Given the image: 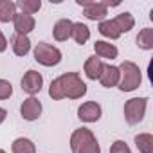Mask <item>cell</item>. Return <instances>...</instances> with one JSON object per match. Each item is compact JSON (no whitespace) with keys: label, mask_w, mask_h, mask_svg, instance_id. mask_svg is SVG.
<instances>
[{"label":"cell","mask_w":153,"mask_h":153,"mask_svg":"<svg viewBox=\"0 0 153 153\" xmlns=\"http://www.w3.org/2000/svg\"><path fill=\"white\" fill-rule=\"evenodd\" d=\"M87 94V85L85 81H81L78 72H65L61 76H58L56 79L51 81L49 87V96L54 101L59 99H81Z\"/></svg>","instance_id":"obj_1"},{"label":"cell","mask_w":153,"mask_h":153,"mask_svg":"<svg viewBox=\"0 0 153 153\" xmlns=\"http://www.w3.org/2000/svg\"><path fill=\"white\" fill-rule=\"evenodd\" d=\"M117 68H119V85L117 87H119L121 92H133L135 88L140 87V83H142V72H140V68H139L137 63L126 59Z\"/></svg>","instance_id":"obj_2"},{"label":"cell","mask_w":153,"mask_h":153,"mask_svg":"<svg viewBox=\"0 0 153 153\" xmlns=\"http://www.w3.org/2000/svg\"><path fill=\"white\" fill-rule=\"evenodd\" d=\"M34 59L43 67H56L61 61V51L51 43L40 42L34 47Z\"/></svg>","instance_id":"obj_3"},{"label":"cell","mask_w":153,"mask_h":153,"mask_svg":"<svg viewBox=\"0 0 153 153\" xmlns=\"http://www.w3.org/2000/svg\"><path fill=\"white\" fill-rule=\"evenodd\" d=\"M148 108V97H131L124 103V119L128 124H139Z\"/></svg>","instance_id":"obj_4"},{"label":"cell","mask_w":153,"mask_h":153,"mask_svg":"<svg viewBox=\"0 0 153 153\" xmlns=\"http://www.w3.org/2000/svg\"><path fill=\"white\" fill-rule=\"evenodd\" d=\"M78 6H83V15L88 20L94 22H103L106 20L108 15V6L103 0H76Z\"/></svg>","instance_id":"obj_5"},{"label":"cell","mask_w":153,"mask_h":153,"mask_svg":"<svg viewBox=\"0 0 153 153\" xmlns=\"http://www.w3.org/2000/svg\"><path fill=\"white\" fill-rule=\"evenodd\" d=\"M43 87V76L38 70H27L22 78V90L27 92L31 97H34Z\"/></svg>","instance_id":"obj_6"},{"label":"cell","mask_w":153,"mask_h":153,"mask_svg":"<svg viewBox=\"0 0 153 153\" xmlns=\"http://www.w3.org/2000/svg\"><path fill=\"white\" fill-rule=\"evenodd\" d=\"M101 115H103V108L96 101H87V103H83L78 108V117L83 123H88V124L90 123H97L101 119Z\"/></svg>","instance_id":"obj_7"},{"label":"cell","mask_w":153,"mask_h":153,"mask_svg":"<svg viewBox=\"0 0 153 153\" xmlns=\"http://www.w3.org/2000/svg\"><path fill=\"white\" fill-rule=\"evenodd\" d=\"M42 110H43V106H42L40 99H36V97H27V99H24V103H22V106H20V115H22L25 121H36V119L42 115Z\"/></svg>","instance_id":"obj_8"},{"label":"cell","mask_w":153,"mask_h":153,"mask_svg":"<svg viewBox=\"0 0 153 153\" xmlns=\"http://www.w3.org/2000/svg\"><path fill=\"white\" fill-rule=\"evenodd\" d=\"M13 25H15V33H18V34H29V33H33L34 31V27H36V20H34V16L33 15H27V13H16L15 15V18H13Z\"/></svg>","instance_id":"obj_9"},{"label":"cell","mask_w":153,"mask_h":153,"mask_svg":"<svg viewBox=\"0 0 153 153\" xmlns=\"http://www.w3.org/2000/svg\"><path fill=\"white\" fill-rule=\"evenodd\" d=\"M92 139H96V135L88 128H78V130H74L72 135H70V151L72 153H78L79 148L83 144H87L88 140H92Z\"/></svg>","instance_id":"obj_10"},{"label":"cell","mask_w":153,"mask_h":153,"mask_svg":"<svg viewBox=\"0 0 153 153\" xmlns=\"http://www.w3.org/2000/svg\"><path fill=\"white\" fill-rule=\"evenodd\" d=\"M94 56H97L99 59H115L117 56H119V51H117V47L114 45V43H110V42H105V40H97L96 43H94Z\"/></svg>","instance_id":"obj_11"},{"label":"cell","mask_w":153,"mask_h":153,"mask_svg":"<svg viewBox=\"0 0 153 153\" xmlns=\"http://www.w3.org/2000/svg\"><path fill=\"white\" fill-rule=\"evenodd\" d=\"M72 25H74V22L68 20V18L58 20V22L54 24V27H52V36H54V40H56V42H67V40L70 38V34H72Z\"/></svg>","instance_id":"obj_12"},{"label":"cell","mask_w":153,"mask_h":153,"mask_svg":"<svg viewBox=\"0 0 153 153\" xmlns=\"http://www.w3.org/2000/svg\"><path fill=\"white\" fill-rule=\"evenodd\" d=\"M99 83L105 87V88H112V87H117L119 85V68L115 65H105L103 67V72L99 76Z\"/></svg>","instance_id":"obj_13"},{"label":"cell","mask_w":153,"mask_h":153,"mask_svg":"<svg viewBox=\"0 0 153 153\" xmlns=\"http://www.w3.org/2000/svg\"><path fill=\"white\" fill-rule=\"evenodd\" d=\"M103 67H105L103 59H99L97 56H90V58L85 61L83 70H85V76H87L88 79L96 81V79H99V76H101V72H103Z\"/></svg>","instance_id":"obj_14"},{"label":"cell","mask_w":153,"mask_h":153,"mask_svg":"<svg viewBox=\"0 0 153 153\" xmlns=\"http://www.w3.org/2000/svg\"><path fill=\"white\" fill-rule=\"evenodd\" d=\"M11 47H13V52H15L16 56H27L29 51H31V40H29V36H25V34L15 33V34L11 36Z\"/></svg>","instance_id":"obj_15"},{"label":"cell","mask_w":153,"mask_h":153,"mask_svg":"<svg viewBox=\"0 0 153 153\" xmlns=\"http://www.w3.org/2000/svg\"><path fill=\"white\" fill-rule=\"evenodd\" d=\"M16 2L13 0H0V24H9L13 22L16 15Z\"/></svg>","instance_id":"obj_16"},{"label":"cell","mask_w":153,"mask_h":153,"mask_svg":"<svg viewBox=\"0 0 153 153\" xmlns=\"http://www.w3.org/2000/svg\"><path fill=\"white\" fill-rule=\"evenodd\" d=\"M70 38H74V42L78 43V45H85L90 40V29H88V25H85L81 22H74Z\"/></svg>","instance_id":"obj_17"},{"label":"cell","mask_w":153,"mask_h":153,"mask_svg":"<svg viewBox=\"0 0 153 153\" xmlns=\"http://www.w3.org/2000/svg\"><path fill=\"white\" fill-rule=\"evenodd\" d=\"M112 20H114V24H115V27L119 29L121 34H123V33H130V31L135 27V18H133V15L128 13V11L117 15V16L112 18Z\"/></svg>","instance_id":"obj_18"},{"label":"cell","mask_w":153,"mask_h":153,"mask_svg":"<svg viewBox=\"0 0 153 153\" xmlns=\"http://www.w3.org/2000/svg\"><path fill=\"white\" fill-rule=\"evenodd\" d=\"M11 151L13 153H36V146L31 139L27 137H18L13 140L11 144Z\"/></svg>","instance_id":"obj_19"},{"label":"cell","mask_w":153,"mask_h":153,"mask_svg":"<svg viewBox=\"0 0 153 153\" xmlns=\"http://www.w3.org/2000/svg\"><path fill=\"white\" fill-rule=\"evenodd\" d=\"M137 47L142 51H151L153 49V29L151 27H144L139 31L137 34Z\"/></svg>","instance_id":"obj_20"},{"label":"cell","mask_w":153,"mask_h":153,"mask_svg":"<svg viewBox=\"0 0 153 153\" xmlns=\"http://www.w3.org/2000/svg\"><path fill=\"white\" fill-rule=\"evenodd\" d=\"M97 31H99L101 36L108 38V40H117V38L121 36V33H119V29L115 27L114 20H103V22H99Z\"/></svg>","instance_id":"obj_21"},{"label":"cell","mask_w":153,"mask_h":153,"mask_svg":"<svg viewBox=\"0 0 153 153\" xmlns=\"http://www.w3.org/2000/svg\"><path fill=\"white\" fill-rule=\"evenodd\" d=\"M135 146L140 153H153V135L151 133L135 135Z\"/></svg>","instance_id":"obj_22"},{"label":"cell","mask_w":153,"mask_h":153,"mask_svg":"<svg viewBox=\"0 0 153 153\" xmlns=\"http://www.w3.org/2000/svg\"><path fill=\"white\" fill-rule=\"evenodd\" d=\"M16 7L22 9V13H27V15H34L40 11L42 7V2L40 0H18L16 2Z\"/></svg>","instance_id":"obj_23"},{"label":"cell","mask_w":153,"mask_h":153,"mask_svg":"<svg viewBox=\"0 0 153 153\" xmlns=\"http://www.w3.org/2000/svg\"><path fill=\"white\" fill-rule=\"evenodd\" d=\"M13 96V85L7 79H0V101H6Z\"/></svg>","instance_id":"obj_24"},{"label":"cell","mask_w":153,"mask_h":153,"mask_svg":"<svg viewBox=\"0 0 153 153\" xmlns=\"http://www.w3.org/2000/svg\"><path fill=\"white\" fill-rule=\"evenodd\" d=\"M78 153H101V146H99L97 139H92V140H88L87 144H83Z\"/></svg>","instance_id":"obj_25"},{"label":"cell","mask_w":153,"mask_h":153,"mask_svg":"<svg viewBox=\"0 0 153 153\" xmlns=\"http://www.w3.org/2000/svg\"><path fill=\"white\" fill-rule=\"evenodd\" d=\"M110 153H131V149L124 140H115L110 146Z\"/></svg>","instance_id":"obj_26"},{"label":"cell","mask_w":153,"mask_h":153,"mask_svg":"<svg viewBox=\"0 0 153 153\" xmlns=\"http://www.w3.org/2000/svg\"><path fill=\"white\" fill-rule=\"evenodd\" d=\"M7 45H9V42L6 40V36H4V33H2V29H0V54L7 51Z\"/></svg>","instance_id":"obj_27"},{"label":"cell","mask_w":153,"mask_h":153,"mask_svg":"<svg viewBox=\"0 0 153 153\" xmlns=\"http://www.w3.org/2000/svg\"><path fill=\"white\" fill-rule=\"evenodd\" d=\"M6 117H7V110L6 108H0V124L6 121Z\"/></svg>","instance_id":"obj_28"},{"label":"cell","mask_w":153,"mask_h":153,"mask_svg":"<svg viewBox=\"0 0 153 153\" xmlns=\"http://www.w3.org/2000/svg\"><path fill=\"white\" fill-rule=\"evenodd\" d=\"M0 153H6V151H4V149H2V148H0Z\"/></svg>","instance_id":"obj_29"}]
</instances>
